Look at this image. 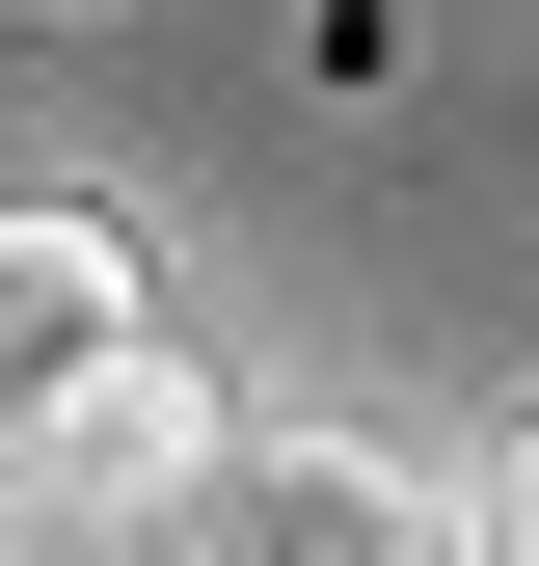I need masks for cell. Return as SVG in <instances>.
Returning a JSON list of instances; mask_svg holds the SVG:
<instances>
[{"instance_id": "3", "label": "cell", "mask_w": 539, "mask_h": 566, "mask_svg": "<svg viewBox=\"0 0 539 566\" xmlns=\"http://www.w3.org/2000/svg\"><path fill=\"white\" fill-rule=\"evenodd\" d=\"M216 432H243V405L189 378V324H162V350H135V378H108L82 432L28 459V485H82V513H189V485H216Z\"/></svg>"}, {"instance_id": "2", "label": "cell", "mask_w": 539, "mask_h": 566, "mask_svg": "<svg viewBox=\"0 0 539 566\" xmlns=\"http://www.w3.org/2000/svg\"><path fill=\"white\" fill-rule=\"evenodd\" d=\"M135 350H162V270H135V217H82V189H0V485L82 432Z\"/></svg>"}, {"instance_id": "4", "label": "cell", "mask_w": 539, "mask_h": 566, "mask_svg": "<svg viewBox=\"0 0 539 566\" xmlns=\"http://www.w3.org/2000/svg\"><path fill=\"white\" fill-rule=\"evenodd\" d=\"M0 566H162V513H82V485H0Z\"/></svg>"}, {"instance_id": "1", "label": "cell", "mask_w": 539, "mask_h": 566, "mask_svg": "<svg viewBox=\"0 0 539 566\" xmlns=\"http://www.w3.org/2000/svg\"><path fill=\"white\" fill-rule=\"evenodd\" d=\"M162 566H486V539H458V459H404V432H216Z\"/></svg>"}, {"instance_id": "5", "label": "cell", "mask_w": 539, "mask_h": 566, "mask_svg": "<svg viewBox=\"0 0 539 566\" xmlns=\"http://www.w3.org/2000/svg\"><path fill=\"white\" fill-rule=\"evenodd\" d=\"M458 539H486V566H539V432H512L486 485H458Z\"/></svg>"}]
</instances>
